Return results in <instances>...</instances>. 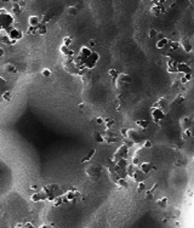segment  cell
<instances>
[{
    "label": "cell",
    "mask_w": 194,
    "mask_h": 228,
    "mask_svg": "<svg viewBox=\"0 0 194 228\" xmlns=\"http://www.w3.org/2000/svg\"><path fill=\"white\" fill-rule=\"evenodd\" d=\"M0 22H2V28L0 29L8 32V33L15 28L14 27V24H15L14 16L9 11H6V9H4V8L0 9Z\"/></svg>",
    "instance_id": "1"
},
{
    "label": "cell",
    "mask_w": 194,
    "mask_h": 228,
    "mask_svg": "<svg viewBox=\"0 0 194 228\" xmlns=\"http://www.w3.org/2000/svg\"><path fill=\"white\" fill-rule=\"evenodd\" d=\"M101 171H102V168H101V165H99V164L89 165V166L86 168V170H85L86 175H87L91 180H93V181H97V180L101 177Z\"/></svg>",
    "instance_id": "2"
},
{
    "label": "cell",
    "mask_w": 194,
    "mask_h": 228,
    "mask_svg": "<svg viewBox=\"0 0 194 228\" xmlns=\"http://www.w3.org/2000/svg\"><path fill=\"white\" fill-rule=\"evenodd\" d=\"M99 59H100L99 52L93 51L87 58H85V59L83 61V66H84L86 69L91 71V69H93V68L96 67V64H97V62H99Z\"/></svg>",
    "instance_id": "3"
},
{
    "label": "cell",
    "mask_w": 194,
    "mask_h": 228,
    "mask_svg": "<svg viewBox=\"0 0 194 228\" xmlns=\"http://www.w3.org/2000/svg\"><path fill=\"white\" fill-rule=\"evenodd\" d=\"M81 197V193L77 189H69L66 193H63V198H64V203H68V204H75L77 199Z\"/></svg>",
    "instance_id": "4"
},
{
    "label": "cell",
    "mask_w": 194,
    "mask_h": 228,
    "mask_svg": "<svg viewBox=\"0 0 194 228\" xmlns=\"http://www.w3.org/2000/svg\"><path fill=\"white\" fill-rule=\"evenodd\" d=\"M63 67L66 69V72H68L72 75H78L79 72V67L74 63V58H66L63 61Z\"/></svg>",
    "instance_id": "5"
},
{
    "label": "cell",
    "mask_w": 194,
    "mask_h": 228,
    "mask_svg": "<svg viewBox=\"0 0 194 228\" xmlns=\"http://www.w3.org/2000/svg\"><path fill=\"white\" fill-rule=\"evenodd\" d=\"M152 107H155V108L161 109L165 114H168V113L170 112V103H169V101L165 99V97H159V99L153 103Z\"/></svg>",
    "instance_id": "6"
},
{
    "label": "cell",
    "mask_w": 194,
    "mask_h": 228,
    "mask_svg": "<svg viewBox=\"0 0 194 228\" xmlns=\"http://www.w3.org/2000/svg\"><path fill=\"white\" fill-rule=\"evenodd\" d=\"M131 81H132L131 75H129V74H126V73H120L119 78L114 80V86H115L117 89H121L125 84H130Z\"/></svg>",
    "instance_id": "7"
},
{
    "label": "cell",
    "mask_w": 194,
    "mask_h": 228,
    "mask_svg": "<svg viewBox=\"0 0 194 228\" xmlns=\"http://www.w3.org/2000/svg\"><path fill=\"white\" fill-rule=\"evenodd\" d=\"M165 115H166V114H165L163 111H161V109L155 108V107H152V109H150V117H152L153 121H154L155 124H160L161 121L165 119Z\"/></svg>",
    "instance_id": "8"
},
{
    "label": "cell",
    "mask_w": 194,
    "mask_h": 228,
    "mask_svg": "<svg viewBox=\"0 0 194 228\" xmlns=\"http://www.w3.org/2000/svg\"><path fill=\"white\" fill-rule=\"evenodd\" d=\"M127 153H129V147H127V146H125V144H123V146H120V147L117 149V152L113 154L112 160H113L114 163H118L120 159L126 158Z\"/></svg>",
    "instance_id": "9"
},
{
    "label": "cell",
    "mask_w": 194,
    "mask_h": 228,
    "mask_svg": "<svg viewBox=\"0 0 194 228\" xmlns=\"http://www.w3.org/2000/svg\"><path fill=\"white\" fill-rule=\"evenodd\" d=\"M165 11H166V9H165L164 4L161 2H155V4L150 9L152 15H154V16H160V15H163Z\"/></svg>",
    "instance_id": "10"
},
{
    "label": "cell",
    "mask_w": 194,
    "mask_h": 228,
    "mask_svg": "<svg viewBox=\"0 0 194 228\" xmlns=\"http://www.w3.org/2000/svg\"><path fill=\"white\" fill-rule=\"evenodd\" d=\"M59 51H61V53L66 57V58H74L75 56H77V53H75V51L72 49V47H68V46H66V45H61V47H59Z\"/></svg>",
    "instance_id": "11"
},
{
    "label": "cell",
    "mask_w": 194,
    "mask_h": 228,
    "mask_svg": "<svg viewBox=\"0 0 194 228\" xmlns=\"http://www.w3.org/2000/svg\"><path fill=\"white\" fill-rule=\"evenodd\" d=\"M180 125H181L183 131L189 130V129H193V119L190 117H182L180 119Z\"/></svg>",
    "instance_id": "12"
},
{
    "label": "cell",
    "mask_w": 194,
    "mask_h": 228,
    "mask_svg": "<svg viewBox=\"0 0 194 228\" xmlns=\"http://www.w3.org/2000/svg\"><path fill=\"white\" fill-rule=\"evenodd\" d=\"M8 34H9V37H10L14 41H16V43L20 41V40L23 38V32H22L21 29H18V28H14L12 30L9 32Z\"/></svg>",
    "instance_id": "13"
},
{
    "label": "cell",
    "mask_w": 194,
    "mask_h": 228,
    "mask_svg": "<svg viewBox=\"0 0 194 228\" xmlns=\"http://www.w3.org/2000/svg\"><path fill=\"white\" fill-rule=\"evenodd\" d=\"M178 64L180 62H177L176 59H170L168 61V72L170 74H176L178 73Z\"/></svg>",
    "instance_id": "14"
},
{
    "label": "cell",
    "mask_w": 194,
    "mask_h": 228,
    "mask_svg": "<svg viewBox=\"0 0 194 228\" xmlns=\"http://www.w3.org/2000/svg\"><path fill=\"white\" fill-rule=\"evenodd\" d=\"M0 37H2V43L5 44V45H15V44H16V41H14V40L9 37L8 32H5V30L0 29Z\"/></svg>",
    "instance_id": "15"
},
{
    "label": "cell",
    "mask_w": 194,
    "mask_h": 228,
    "mask_svg": "<svg viewBox=\"0 0 194 228\" xmlns=\"http://www.w3.org/2000/svg\"><path fill=\"white\" fill-rule=\"evenodd\" d=\"M41 23H43V22H41V18H39L38 16H29V17H28V26H29V27L38 28Z\"/></svg>",
    "instance_id": "16"
},
{
    "label": "cell",
    "mask_w": 194,
    "mask_h": 228,
    "mask_svg": "<svg viewBox=\"0 0 194 228\" xmlns=\"http://www.w3.org/2000/svg\"><path fill=\"white\" fill-rule=\"evenodd\" d=\"M178 73H181L182 75L190 74L192 73V68L189 67V64H187L184 62H180V64H178Z\"/></svg>",
    "instance_id": "17"
},
{
    "label": "cell",
    "mask_w": 194,
    "mask_h": 228,
    "mask_svg": "<svg viewBox=\"0 0 194 228\" xmlns=\"http://www.w3.org/2000/svg\"><path fill=\"white\" fill-rule=\"evenodd\" d=\"M92 52H93V51H92L89 46H81V47H80V50H79V52H78V55H79V56L81 57V59L84 61V59H85V58H87V57H89Z\"/></svg>",
    "instance_id": "18"
},
{
    "label": "cell",
    "mask_w": 194,
    "mask_h": 228,
    "mask_svg": "<svg viewBox=\"0 0 194 228\" xmlns=\"http://www.w3.org/2000/svg\"><path fill=\"white\" fill-rule=\"evenodd\" d=\"M30 200L34 202V203H38V202H46V197H45V194L43 193V190H40V192L34 193L33 195H32Z\"/></svg>",
    "instance_id": "19"
},
{
    "label": "cell",
    "mask_w": 194,
    "mask_h": 228,
    "mask_svg": "<svg viewBox=\"0 0 194 228\" xmlns=\"http://www.w3.org/2000/svg\"><path fill=\"white\" fill-rule=\"evenodd\" d=\"M140 170H141L144 175H148V174L153 170V164H152V163H149V161H143L142 164L140 165Z\"/></svg>",
    "instance_id": "20"
},
{
    "label": "cell",
    "mask_w": 194,
    "mask_h": 228,
    "mask_svg": "<svg viewBox=\"0 0 194 228\" xmlns=\"http://www.w3.org/2000/svg\"><path fill=\"white\" fill-rule=\"evenodd\" d=\"M181 46L184 49V51L187 52V53H189V52H192V50H193V45H192V43L187 39V38H183V39H181Z\"/></svg>",
    "instance_id": "21"
},
{
    "label": "cell",
    "mask_w": 194,
    "mask_h": 228,
    "mask_svg": "<svg viewBox=\"0 0 194 228\" xmlns=\"http://www.w3.org/2000/svg\"><path fill=\"white\" fill-rule=\"evenodd\" d=\"M168 45H170V40H169L168 38H161V39L158 40L156 44H155V46H156L158 50H163V49H165Z\"/></svg>",
    "instance_id": "22"
},
{
    "label": "cell",
    "mask_w": 194,
    "mask_h": 228,
    "mask_svg": "<svg viewBox=\"0 0 194 228\" xmlns=\"http://www.w3.org/2000/svg\"><path fill=\"white\" fill-rule=\"evenodd\" d=\"M132 178H134L136 182H138V183H140V182H146L147 175H144V174H143V172H142V171L138 169V170H137V172L135 174V176H134Z\"/></svg>",
    "instance_id": "23"
},
{
    "label": "cell",
    "mask_w": 194,
    "mask_h": 228,
    "mask_svg": "<svg viewBox=\"0 0 194 228\" xmlns=\"http://www.w3.org/2000/svg\"><path fill=\"white\" fill-rule=\"evenodd\" d=\"M138 169H140V168H138V166H136V165H134V164H129V166L126 168L127 176L134 177V176H135V174L137 172V170H138Z\"/></svg>",
    "instance_id": "24"
},
{
    "label": "cell",
    "mask_w": 194,
    "mask_h": 228,
    "mask_svg": "<svg viewBox=\"0 0 194 228\" xmlns=\"http://www.w3.org/2000/svg\"><path fill=\"white\" fill-rule=\"evenodd\" d=\"M135 124H136L141 130H146V129L149 126V121L146 120V119H137V120L135 121Z\"/></svg>",
    "instance_id": "25"
},
{
    "label": "cell",
    "mask_w": 194,
    "mask_h": 228,
    "mask_svg": "<svg viewBox=\"0 0 194 228\" xmlns=\"http://www.w3.org/2000/svg\"><path fill=\"white\" fill-rule=\"evenodd\" d=\"M138 137V132L136 131L135 129H129V131H127V138H130L131 141H136V138Z\"/></svg>",
    "instance_id": "26"
},
{
    "label": "cell",
    "mask_w": 194,
    "mask_h": 228,
    "mask_svg": "<svg viewBox=\"0 0 194 228\" xmlns=\"http://www.w3.org/2000/svg\"><path fill=\"white\" fill-rule=\"evenodd\" d=\"M190 137H193V131H192V129L186 130V131H182V134H181V138H182L183 141H188Z\"/></svg>",
    "instance_id": "27"
},
{
    "label": "cell",
    "mask_w": 194,
    "mask_h": 228,
    "mask_svg": "<svg viewBox=\"0 0 194 228\" xmlns=\"http://www.w3.org/2000/svg\"><path fill=\"white\" fill-rule=\"evenodd\" d=\"M5 71L8 72V73H10V74H16L18 71H17V68H16V66H14V64H11V63H8V64H5Z\"/></svg>",
    "instance_id": "28"
},
{
    "label": "cell",
    "mask_w": 194,
    "mask_h": 228,
    "mask_svg": "<svg viewBox=\"0 0 194 228\" xmlns=\"http://www.w3.org/2000/svg\"><path fill=\"white\" fill-rule=\"evenodd\" d=\"M93 140L97 142V143H105L106 142V138L103 137V135L102 134H100V132H93Z\"/></svg>",
    "instance_id": "29"
},
{
    "label": "cell",
    "mask_w": 194,
    "mask_h": 228,
    "mask_svg": "<svg viewBox=\"0 0 194 228\" xmlns=\"http://www.w3.org/2000/svg\"><path fill=\"white\" fill-rule=\"evenodd\" d=\"M168 203H169L168 197H163L161 199H159V200L156 202V205H158L159 208H161V209H165V208H166V205H168Z\"/></svg>",
    "instance_id": "30"
},
{
    "label": "cell",
    "mask_w": 194,
    "mask_h": 228,
    "mask_svg": "<svg viewBox=\"0 0 194 228\" xmlns=\"http://www.w3.org/2000/svg\"><path fill=\"white\" fill-rule=\"evenodd\" d=\"M47 33V26L45 23H41L39 27H38V34L39 35H45Z\"/></svg>",
    "instance_id": "31"
},
{
    "label": "cell",
    "mask_w": 194,
    "mask_h": 228,
    "mask_svg": "<svg viewBox=\"0 0 194 228\" xmlns=\"http://www.w3.org/2000/svg\"><path fill=\"white\" fill-rule=\"evenodd\" d=\"M2 97H3V100H4V101H6V102H10V101L12 100V92H11L10 90H6L5 92H3Z\"/></svg>",
    "instance_id": "32"
},
{
    "label": "cell",
    "mask_w": 194,
    "mask_h": 228,
    "mask_svg": "<svg viewBox=\"0 0 194 228\" xmlns=\"http://www.w3.org/2000/svg\"><path fill=\"white\" fill-rule=\"evenodd\" d=\"M78 12H79V10H78V8L77 6H68L67 8V14L69 15V16H77L78 15Z\"/></svg>",
    "instance_id": "33"
},
{
    "label": "cell",
    "mask_w": 194,
    "mask_h": 228,
    "mask_svg": "<svg viewBox=\"0 0 194 228\" xmlns=\"http://www.w3.org/2000/svg\"><path fill=\"white\" fill-rule=\"evenodd\" d=\"M114 124H115L114 119H112V118H106L105 119V125H106L107 130H112V127L114 126Z\"/></svg>",
    "instance_id": "34"
},
{
    "label": "cell",
    "mask_w": 194,
    "mask_h": 228,
    "mask_svg": "<svg viewBox=\"0 0 194 228\" xmlns=\"http://www.w3.org/2000/svg\"><path fill=\"white\" fill-rule=\"evenodd\" d=\"M63 203H64V198H63V195H59V197H57V198L52 202V204H53V206H55V208L61 206Z\"/></svg>",
    "instance_id": "35"
},
{
    "label": "cell",
    "mask_w": 194,
    "mask_h": 228,
    "mask_svg": "<svg viewBox=\"0 0 194 228\" xmlns=\"http://www.w3.org/2000/svg\"><path fill=\"white\" fill-rule=\"evenodd\" d=\"M95 154H96V149H91V150H90V153H89V154H86V155H85V157H84V158L81 159V161H83V163L90 161V160L92 159V157H93Z\"/></svg>",
    "instance_id": "36"
},
{
    "label": "cell",
    "mask_w": 194,
    "mask_h": 228,
    "mask_svg": "<svg viewBox=\"0 0 194 228\" xmlns=\"http://www.w3.org/2000/svg\"><path fill=\"white\" fill-rule=\"evenodd\" d=\"M115 184L121 187V188H129V182L126 181V178H119Z\"/></svg>",
    "instance_id": "37"
},
{
    "label": "cell",
    "mask_w": 194,
    "mask_h": 228,
    "mask_svg": "<svg viewBox=\"0 0 194 228\" xmlns=\"http://www.w3.org/2000/svg\"><path fill=\"white\" fill-rule=\"evenodd\" d=\"M115 164H117V166H119V168H121V169H126V168L129 166V164H127V159H126V158L120 159L118 163H115Z\"/></svg>",
    "instance_id": "38"
},
{
    "label": "cell",
    "mask_w": 194,
    "mask_h": 228,
    "mask_svg": "<svg viewBox=\"0 0 194 228\" xmlns=\"http://www.w3.org/2000/svg\"><path fill=\"white\" fill-rule=\"evenodd\" d=\"M108 74H109V77H111V78H113L114 80H115V79H118V78H119V75H120V73H119L117 69H113V68L108 71Z\"/></svg>",
    "instance_id": "39"
},
{
    "label": "cell",
    "mask_w": 194,
    "mask_h": 228,
    "mask_svg": "<svg viewBox=\"0 0 194 228\" xmlns=\"http://www.w3.org/2000/svg\"><path fill=\"white\" fill-rule=\"evenodd\" d=\"M147 183L146 182H140L138 186H137V192L138 193H142V192H147Z\"/></svg>",
    "instance_id": "40"
},
{
    "label": "cell",
    "mask_w": 194,
    "mask_h": 228,
    "mask_svg": "<svg viewBox=\"0 0 194 228\" xmlns=\"http://www.w3.org/2000/svg\"><path fill=\"white\" fill-rule=\"evenodd\" d=\"M192 73L190 74H186V75H182V78H181V84H187V83H189L190 80H192Z\"/></svg>",
    "instance_id": "41"
},
{
    "label": "cell",
    "mask_w": 194,
    "mask_h": 228,
    "mask_svg": "<svg viewBox=\"0 0 194 228\" xmlns=\"http://www.w3.org/2000/svg\"><path fill=\"white\" fill-rule=\"evenodd\" d=\"M73 43H74V40H73V38H71V37H66L63 39V45H66V46H68V47H71L72 45H73Z\"/></svg>",
    "instance_id": "42"
},
{
    "label": "cell",
    "mask_w": 194,
    "mask_h": 228,
    "mask_svg": "<svg viewBox=\"0 0 194 228\" xmlns=\"http://www.w3.org/2000/svg\"><path fill=\"white\" fill-rule=\"evenodd\" d=\"M170 50H178L180 49V46H181V43L180 41H170Z\"/></svg>",
    "instance_id": "43"
},
{
    "label": "cell",
    "mask_w": 194,
    "mask_h": 228,
    "mask_svg": "<svg viewBox=\"0 0 194 228\" xmlns=\"http://www.w3.org/2000/svg\"><path fill=\"white\" fill-rule=\"evenodd\" d=\"M148 37H149L150 39H155V38L158 37V32H156V29L150 28L149 32H148Z\"/></svg>",
    "instance_id": "44"
},
{
    "label": "cell",
    "mask_w": 194,
    "mask_h": 228,
    "mask_svg": "<svg viewBox=\"0 0 194 228\" xmlns=\"http://www.w3.org/2000/svg\"><path fill=\"white\" fill-rule=\"evenodd\" d=\"M29 189H30V190H34L35 193H38V192H40V190L43 189V187H40V184H35V183H33V184H30Z\"/></svg>",
    "instance_id": "45"
},
{
    "label": "cell",
    "mask_w": 194,
    "mask_h": 228,
    "mask_svg": "<svg viewBox=\"0 0 194 228\" xmlns=\"http://www.w3.org/2000/svg\"><path fill=\"white\" fill-rule=\"evenodd\" d=\"M140 158H141V157H134V158H132V164L136 165V166H138V168H140V165L143 163V161H141Z\"/></svg>",
    "instance_id": "46"
},
{
    "label": "cell",
    "mask_w": 194,
    "mask_h": 228,
    "mask_svg": "<svg viewBox=\"0 0 194 228\" xmlns=\"http://www.w3.org/2000/svg\"><path fill=\"white\" fill-rule=\"evenodd\" d=\"M27 33H28V34H33V35H35V34H38V28H34V27H29V26H28Z\"/></svg>",
    "instance_id": "47"
},
{
    "label": "cell",
    "mask_w": 194,
    "mask_h": 228,
    "mask_svg": "<svg viewBox=\"0 0 194 228\" xmlns=\"http://www.w3.org/2000/svg\"><path fill=\"white\" fill-rule=\"evenodd\" d=\"M123 142H124V144H125V146H127L129 148L132 147V146L135 144V142H134V141H131L130 138H123Z\"/></svg>",
    "instance_id": "48"
},
{
    "label": "cell",
    "mask_w": 194,
    "mask_h": 228,
    "mask_svg": "<svg viewBox=\"0 0 194 228\" xmlns=\"http://www.w3.org/2000/svg\"><path fill=\"white\" fill-rule=\"evenodd\" d=\"M41 75H43L44 78H50V77H51V71H50L49 68H44V69L41 71Z\"/></svg>",
    "instance_id": "49"
},
{
    "label": "cell",
    "mask_w": 194,
    "mask_h": 228,
    "mask_svg": "<svg viewBox=\"0 0 194 228\" xmlns=\"http://www.w3.org/2000/svg\"><path fill=\"white\" fill-rule=\"evenodd\" d=\"M12 11H14L15 14H20V12H22V11H21V6H20V4L14 3V4H12Z\"/></svg>",
    "instance_id": "50"
},
{
    "label": "cell",
    "mask_w": 194,
    "mask_h": 228,
    "mask_svg": "<svg viewBox=\"0 0 194 228\" xmlns=\"http://www.w3.org/2000/svg\"><path fill=\"white\" fill-rule=\"evenodd\" d=\"M127 131H129V129H126V127L120 129V134H121L123 138H127Z\"/></svg>",
    "instance_id": "51"
},
{
    "label": "cell",
    "mask_w": 194,
    "mask_h": 228,
    "mask_svg": "<svg viewBox=\"0 0 194 228\" xmlns=\"http://www.w3.org/2000/svg\"><path fill=\"white\" fill-rule=\"evenodd\" d=\"M152 146H153V143H152V141H149V140H146V141L143 142V148L149 149V148H152Z\"/></svg>",
    "instance_id": "52"
},
{
    "label": "cell",
    "mask_w": 194,
    "mask_h": 228,
    "mask_svg": "<svg viewBox=\"0 0 194 228\" xmlns=\"http://www.w3.org/2000/svg\"><path fill=\"white\" fill-rule=\"evenodd\" d=\"M96 123H97V125H102V124H105V119L102 117H97L96 118Z\"/></svg>",
    "instance_id": "53"
},
{
    "label": "cell",
    "mask_w": 194,
    "mask_h": 228,
    "mask_svg": "<svg viewBox=\"0 0 194 228\" xmlns=\"http://www.w3.org/2000/svg\"><path fill=\"white\" fill-rule=\"evenodd\" d=\"M49 21H50V16H47V15H44V16L41 17V22H43V23H45V24H46Z\"/></svg>",
    "instance_id": "54"
},
{
    "label": "cell",
    "mask_w": 194,
    "mask_h": 228,
    "mask_svg": "<svg viewBox=\"0 0 194 228\" xmlns=\"http://www.w3.org/2000/svg\"><path fill=\"white\" fill-rule=\"evenodd\" d=\"M96 45H97V44H96V41H95V40H93V39H91V40H90V41H89V45H87V46H89V47H90V49H91V47H95V46H96Z\"/></svg>",
    "instance_id": "55"
},
{
    "label": "cell",
    "mask_w": 194,
    "mask_h": 228,
    "mask_svg": "<svg viewBox=\"0 0 194 228\" xmlns=\"http://www.w3.org/2000/svg\"><path fill=\"white\" fill-rule=\"evenodd\" d=\"M146 195H147V199H152V197H153V193L148 189V190L146 192Z\"/></svg>",
    "instance_id": "56"
},
{
    "label": "cell",
    "mask_w": 194,
    "mask_h": 228,
    "mask_svg": "<svg viewBox=\"0 0 194 228\" xmlns=\"http://www.w3.org/2000/svg\"><path fill=\"white\" fill-rule=\"evenodd\" d=\"M158 186H159V184H158V183H156V182H155V183H153V184H152V188H150V189H149V190H150V192H152V193H153V192H154V190H155V189H156V188H158Z\"/></svg>",
    "instance_id": "57"
},
{
    "label": "cell",
    "mask_w": 194,
    "mask_h": 228,
    "mask_svg": "<svg viewBox=\"0 0 194 228\" xmlns=\"http://www.w3.org/2000/svg\"><path fill=\"white\" fill-rule=\"evenodd\" d=\"M183 100H184V99H183V96H181V95L177 97V102H183Z\"/></svg>",
    "instance_id": "58"
},
{
    "label": "cell",
    "mask_w": 194,
    "mask_h": 228,
    "mask_svg": "<svg viewBox=\"0 0 194 228\" xmlns=\"http://www.w3.org/2000/svg\"><path fill=\"white\" fill-rule=\"evenodd\" d=\"M78 107H79V108H80V109H83V108H84V107H85V105H84V103H80V105H79V106H78Z\"/></svg>",
    "instance_id": "59"
},
{
    "label": "cell",
    "mask_w": 194,
    "mask_h": 228,
    "mask_svg": "<svg viewBox=\"0 0 194 228\" xmlns=\"http://www.w3.org/2000/svg\"><path fill=\"white\" fill-rule=\"evenodd\" d=\"M20 4V6H24L26 5V2H21V3H18Z\"/></svg>",
    "instance_id": "60"
},
{
    "label": "cell",
    "mask_w": 194,
    "mask_h": 228,
    "mask_svg": "<svg viewBox=\"0 0 194 228\" xmlns=\"http://www.w3.org/2000/svg\"><path fill=\"white\" fill-rule=\"evenodd\" d=\"M0 50H2V51H0V55L4 56V50H3V49H0Z\"/></svg>",
    "instance_id": "61"
},
{
    "label": "cell",
    "mask_w": 194,
    "mask_h": 228,
    "mask_svg": "<svg viewBox=\"0 0 194 228\" xmlns=\"http://www.w3.org/2000/svg\"><path fill=\"white\" fill-rule=\"evenodd\" d=\"M153 170H154V171H156V170H158V168H156L155 165H153Z\"/></svg>",
    "instance_id": "62"
},
{
    "label": "cell",
    "mask_w": 194,
    "mask_h": 228,
    "mask_svg": "<svg viewBox=\"0 0 194 228\" xmlns=\"http://www.w3.org/2000/svg\"><path fill=\"white\" fill-rule=\"evenodd\" d=\"M192 131H193V137H194V127L192 129Z\"/></svg>",
    "instance_id": "63"
},
{
    "label": "cell",
    "mask_w": 194,
    "mask_h": 228,
    "mask_svg": "<svg viewBox=\"0 0 194 228\" xmlns=\"http://www.w3.org/2000/svg\"><path fill=\"white\" fill-rule=\"evenodd\" d=\"M193 161H194V155H193Z\"/></svg>",
    "instance_id": "64"
}]
</instances>
